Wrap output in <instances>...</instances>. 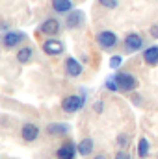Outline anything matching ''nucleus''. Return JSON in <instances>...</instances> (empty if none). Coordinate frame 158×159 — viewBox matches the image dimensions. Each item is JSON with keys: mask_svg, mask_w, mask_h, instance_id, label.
Listing matches in <instances>:
<instances>
[{"mask_svg": "<svg viewBox=\"0 0 158 159\" xmlns=\"http://www.w3.org/2000/svg\"><path fill=\"white\" fill-rule=\"evenodd\" d=\"M149 152H151V144L145 137H141L138 141V157L140 159H147L149 157Z\"/></svg>", "mask_w": 158, "mask_h": 159, "instance_id": "obj_17", "label": "nucleus"}, {"mask_svg": "<svg viewBox=\"0 0 158 159\" xmlns=\"http://www.w3.org/2000/svg\"><path fill=\"white\" fill-rule=\"evenodd\" d=\"M62 22L58 20V19H54V17H47L43 22L39 24V32L43 35H47V37H54V35H58L60 32H62Z\"/></svg>", "mask_w": 158, "mask_h": 159, "instance_id": "obj_7", "label": "nucleus"}, {"mask_svg": "<svg viewBox=\"0 0 158 159\" xmlns=\"http://www.w3.org/2000/svg\"><path fill=\"white\" fill-rule=\"evenodd\" d=\"M95 41H97V44H99L102 50H112V48L117 46L119 37L116 35V32H112V30H101V32L95 35Z\"/></svg>", "mask_w": 158, "mask_h": 159, "instance_id": "obj_4", "label": "nucleus"}, {"mask_svg": "<svg viewBox=\"0 0 158 159\" xmlns=\"http://www.w3.org/2000/svg\"><path fill=\"white\" fill-rule=\"evenodd\" d=\"M143 61L149 65V67H156L158 65V44H153V46H147L143 48Z\"/></svg>", "mask_w": 158, "mask_h": 159, "instance_id": "obj_15", "label": "nucleus"}, {"mask_svg": "<svg viewBox=\"0 0 158 159\" xmlns=\"http://www.w3.org/2000/svg\"><path fill=\"white\" fill-rule=\"evenodd\" d=\"M114 159H132V157H130V154H126L125 150H119L117 154L114 156Z\"/></svg>", "mask_w": 158, "mask_h": 159, "instance_id": "obj_23", "label": "nucleus"}, {"mask_svg": "<svg viewBox=\"0 0 158 159\" xmlns=\"http://www.w3.org/2000/svg\"><path fill=\"white\" fill-rule=\"evenodd\" d=\"M86 26V13L82 9H73L71 13L65 15V28L69 30H82Z\"/></svg>", "mask_w": 158, "mask_h": 159, "instance_id": "obj_6", "label": "nucleus"}, {"mask_svg": "<svg viewBox=\"0 0 158 159\" xmlns=\"http://www.w3.org/2000/svg\"><path fill=\"white\" fill-rule=\"evenodd\" d=\"M156 159H158V156H156Z\"/></svg>", "mask_w": 158, "mask_h": 159, "instance_id": "obj_28", "label": "nucleus"}, {"mask_svg": "<svg viewBox=\"0 0 158 159\" xmlns=\"http://www.w3.org/2000/svg\"><path fill=\"white\" fill-rule=\"evenodd\" d=\"M63 69H65V74L69 78H78V76H82V72H84V67H82V63H80L77 57H67L63 61Z\"/></svg>", "mask_w": 158, "mask_h": 159, "instance_id": "obj_11", "label": "nucleus"}, {"mask_svg": "<svg viewBox=\"0 0 158 159\" xmlns=\"http://www.w3.org/2000/svg\"><path fill=\"white\" fill-rule=\"evenodd\" d=\"M149 34H151V37H153V39H158V24H153V26H151Z\"/></svg>", "mask_w": 158, "mask_h": 159, "instance_id": "obj_24", "label": "nucleus"}, {"mask_svg": "<svg viewBox=\"0 0 158 159\" xmlns=\"http://www.w3.org/2000/svg\"><path fill=\"white\" fill-rule=\"evenodd\" d=\"M130 100H132V104L141 106V96H140V94H132V96H130Z\"/></svg>", "mask_w": 158, "mask_h": 159, "instance_id": "obj_25", "label": "nucleus"}, {"mask_svg": "<svg viewBox=\"0 0 158 159\" xmlns=\"http://www.w3.org/2000/svg\"><path fill=\"white\" fill-rule=\"evenodd\" d=\"M99 4H101L104 9H116L119 6V0H99Z\"/></svg>", "mask_w": 158, "mask_h": 159, "instance_id": "obj_20", "label": "nucleus"}, {"mask_svg": "<svg viewBox=\"0 0 158 159\" xmlns=\"http://www.w3.org/2000/svg\"><path fill=\"white\" fill-rule=\"evenodd\" d=\"M26 41V34L24 32H19V30H9L6 34H2V44L4 48L11 50V48H17L19 44H22Z\"/></svg>", "mask_w": 158, "mask_h": 159, "instance_id": "obj_5", "label": "nucleus"}, {"mask_svg": "<svg viewBox=\"0 0 158 159\" xmlns=\"http://www.w3.org/2000/svg\"><path fill=\"white\" fill-rule=\"evenodd\" d=\"M116 143H117L119 148H125V146L128 144V135H126V133H119L117 139H116Z\"/></svg>", "mask_w": 158, "mask_h": 159, "instance_id": "obj_21", "label": "nucleus"}, {"mask_svg": "<svg viewBox=\"0 0 158 159\" xmlns=\"http://www.w3.org/2000/svg\"><path fill=\"white\" fill-rule=\"evenodd\" d=\"M84 104H86V96L84 94H69V96H65L62 100V109L67 115H75L84 107Z\"/></svg>", "mask_w": 158, "mask_h": 159, "instance_id": "obj_2", "label": "nucleus"}, {"mask_svg": "<svg viewBox=\"0 0 158 159\" xmlns=\"http://www.w3.org/2000/svg\"><path fill=\"white\" fill-rule=\"evenodd\" d=\"M114 78L117 81V87L121 93H134L138 87H140V80L136 78L134 74L130 72H125V70H117L114 74Z\"/></svg>", "mask_w": 158, "mask_h": 159, "instance_id": "obj_1", "label": "nucleus"}, {"mask_svg": "<svg viewBox=\"0 0 158 159\" xmlns=\"http://www.w3.org/2000/svg\"><path fill=\"white\" fill-rule=\"evenodd\" d=\"M47 133L52 135V137H65L69 131H71V126L65 124V122H50L47 124Z\"/></svg>", "mask_w": 158, "mask_h": 159, "instance_id": "obj_12", "label": "nucleus"}, {"mask_svg": "<svg viewBox=\"0 0 158 159\" xmlns=\"http://www.w3.org/2000/svg\"><path fill=\"white\" fill-rule=\"evenodd\" d=\"M93 159H108V157H106V154H97Z\"/></svg>", "mask_w": 158, "mask_h": 159, "instance_id": "obj_27", "label": "nucleus"}, {"mask_svg": "<svg viewBox=\"0 0 158 159\" xmlns=\"http://www.w3.org/2000/svg\"><path fill=\"white\" fill-rule=\"evenodd\" d=\"M102 109H104V102H102V100H99V102L93 104V111H95V113H102Z\"/></svg>", "mask_w": 158, "mask_h": 159, "instance_id": "obj_22", "label": "nucleus"}, {"mask_svg": "<svg viewBox=\"0 0 158 159\" xmlns=\"http://www.w3.org/2000/svg\"><path fill=\"white\" fill-rule=\"evenodd\" d=\"M50 7L54 13L67 15L75 9V4H73V0H50Z\"/></svg>", "mask_w": 158, "mask_h": 159, "instance_id": "obj_13", "label": "nucleus"}, {"mask_svg": "<svg viewBox=\"0 0 158 159\" xmlns=\"http://www.w3.org/2000/svg\"><path fill=\"white\" fill-rule=\"evenodd\" d=\"M121 63H123V56L116 54V56H112V57H110V69L117 70L119 67H121Z\"/></svg>", "mask_w": 158, "mask_h": 159, "instance_id": "obj_19", "label": "nucleus"}, {"mask_svg": "<svg viewBox=\"0 0 158 159\" xmlns=\"http://www.w3.org/2000/svg\"><path fill=\"white\" fill-rule=\"evenodd\" d=\"M104 87L108 89V91H112V93H117L119 87H117V81H116V78L114 76H110V78H106V81H104Z\"/></svg>", "mask_w": 158, "mask_h": 159, "instance_id": "obj_18", "label": "nucleus"}, {"mask_svg": "<svg viewBox=\"0 0 158 159\" xmlns=\"http://www.w3.org/2000/svg\"><path fill=\"white\" fill-rule=\"evenodd\" d=\"M2 32H4V34H6V32H9V24H7V22H4V24H2Z\"/></svg>", "mask_w": 158, "mask_h": 159, "instance_id": "obj_26", "label": "nucleus"}, {"mask_svg": "<svg viewBox=\"0 0 158 159\" xmlns=\"http://www.w3.org/2000/svg\"><path fill=\"white\" fill-rule=\"evenodd\" d=\"M93 148H95V143H93L91 137H86V139H82L78 143V154L84 156V157H87L89 154H93Z\"/></svg>", "mask_w": 158, "mask_h": 159, "instance_id": "obj_16", "label": "nucleus"}, {"mask_svg": "<svg viewBox=\"0 0 158 159\" xmlns=\"http://www.w3.org/2000/svg\"><path fill=\"white\" fill-rule=\"evenodd\" d=\"M15 57H17V61H19L21 65H28V63L34 59V46H30V44L21 46V48L17 50Z\"/></svg>", "mask_w": 158, "mask_h": 159, "instance_id": "obj_14", "label": "nucleus"}, {"mask_svg": "<svg viewBox=\"0 0 158 159\" xmlns=\"http://www.w3.org/2000/svg\"><path fill=\"white\" fill-rule=\"evenodd\" d=\"M41 50L47 54V56H62L63 52H65V46H63V43L58 39H45L43 41V44H41Z\"/></svg>", "mask_w": 158, "mask_h": 159, "instance_id": "obj_10", "label": "nucleus"}, {"mask_svg": "<svg viewBox=\"0 0 158 159\" xmlns=\"http://www.w3.org/2000/svg\"><path fill=\"white\" fill-rule=\"evenodd\" d=\"M143 46H145V39H143L140 34H136V32L126 34L125 39H123V48H125L126 54L140 52V50H143Z\"/></svg>", "mask_w": 158, "mask_h": 159, "instance_id": "obj_3", "label": "nucleus"}, {"mask_svg": "<svg viewBox=\"0 0 158 159\" xmlns=\"http://www.w3.org/2000/svg\"><path fill=\"white\" fill-rule=\"evenodd\" d=\"M39 133H41V129L36 122H24L22 128H21V137H22L24 143H34V141H37V139H39Z\"/></svg>", "mask_w": 158, "mask_h": 159, "instance_id": "obj_9", "label": "nucleus"}, {"mask_svg": "<svg viewBox=\"0 0 158 159\" xmlns=\"http://www.w3.org/2000/svg\"><path fill=\"white\" fill-rule=\"evenodd\" d=\"M78 154V144H75L73 141H65L63 144H60L56 148V159H75Z\"/></svg>", "mask_w": 158, "mask_h": 159, "instance_id": "obj_8", "label": "nucleus"}]
</instances>
